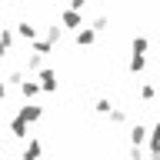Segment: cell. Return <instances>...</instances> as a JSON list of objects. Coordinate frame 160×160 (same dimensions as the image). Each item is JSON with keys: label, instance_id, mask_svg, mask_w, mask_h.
Instances as JSON below:
<instances>
[{"label": "cell", "instance_id": "2", "mask_svg": "<svg viewBox=\"0 0 160 160\" xmlns=\"http://www.w3.org/2000/svg\"><path fill=\"white\" fill-rule=\"evenodd\" d=\"M63 23H67V27H77V23H80L77 10H67V13H63Z\"/></svg>", "mask_w": 160, "mask_h": 160}, {"label": "cell", "instance_id": "8", "mask_svg": "<svg viewBox=\"0 0 160 160\" xmlns=\"http://www.w3.org/2000/svg\"><path fill=\"white\" fill-rule=\"evenodd\" d=\"M0 97H3V87H0Z\"/></svg>", "mask_w": 160, "mask_h": 160}, {"label": "cell", "instance_id": "3", "mask_svg": "<svg viewBox=\"0 0 160 160\" xmlns=\"http://www.w3.org/2000/svg\"><path fill=\"white\" fill-rule=\"evenodd\" d=\"M37 153H40V143L33 140V143L27 147V153H23V160H37Z\"/></svg>", "mask_w": 160, "mask_h": 160}, {"label": "cell", "instance_id": "6", "mask_svg": "<svg viewBox=\"0 0 160 160\" xmlns=\"http://www.w3.org/2000/svg\"><path fill=\"white\" fill-rule=\"evenodd\" d=\"M143 133H147L143 127H133V130H130V137H133V143H140V140H143Z\"/></svg>", "mask_w": 160, "mask_h": 160}, {"label": "cell", "instance_id": "7", "mask_svg": "<svg viewBox=\"0 0 160 160\" xmlns=\"http://www.w3.org/2000/svg\"><path fill=\"white\" fill-rule=\"evenodd\" d=\"M20 33H23V37H30V40H33V27H30V23H20Z\"/></svg>", "mask_w": 160, "mask_h": 160}, {"label": "cell", "instance_id": "5", "mask_svg": "<svg viewBox=\"0 0 160 160\" xmlns=\"http://www.w3.org/2000/svg\"><path fill=\"white\" fill-rule=\"evenodd\" d=\"M77 40H80V43H93V30H80Z\"/></svg>", "mask_w": 160, "mask_h": 160}, {"label": "cell", "instance_id": "1", "mask_svg": "<svg viewBox=\"0 0 160 160\" xmlns=\"http://www.w3.org/2000/svg\"><path fill=\"white\" fill-rule=\"evenodd\" d=\"M40 117V107H23L20 110V120H37Z\"/></svg>", "mask_w": 160, "mask_h": 160}, {"label": "cell", "instance_id": "4", "mask_svg": "<svg viewBox=\"0 0 160 160\" xmlns=\"http://www.w3.org/2000/svg\"><path fill=\"white\" fill-rule=\"evenodd\" d=\"M40 80H43V87H47V90H53V70H43Z\"/></svg>", "mask_w": 160, "mask_h": 160}]
</instances>
